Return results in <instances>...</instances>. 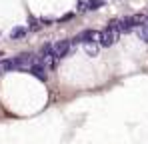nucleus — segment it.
<instances>
[{"label": "nucleus", "mask_w": 148, "mask_h": 144, "mask_svg": "<svg viewBox=\"0 0 148 144\" xmlns=\"http://www.w3.org/2000/svg\"><path fill=\"white\" fill-rule=\"evenodd\" d=\"M118 36H120V32H116V30H112V28H104V30H100L98 32V44L102 48H108V46H114L116 42H118Z\"/></svg>", "instance_id": "f257e3e1"}, {"label": "nucleus", "mask_w": 148, "mask_h": 144, "mask_svg": "<svg viewBox=\"0 0 148 144\" xmlns=\"http://www.w3.org/2000/svg\"><path fill=\"white\" fill-rule=\"evenodd\" d=\"M90 42H98V32L92 28H86L82 32L76 34V38H72V44H90Z\"/></svg>", "instance_id": "f03ea898"}, {"label": "nucleus", "mask_w": 148, "mask_h": 144, "mask_svg": "<svg viewBox=\"0 0 148 144\" xmlns=\"http://www.w3.org/2000/svg\"><path fill=\"white\" fill-rule=\"evenodd\" d=\"M72 40H58L56 44H52V52H54V56L60 60V58H64L68 52H70V48H72Z\"/></svg>", "instance_id": "7ed1b4c3"}, {"label": "nucleus", "mask_w": 148, "mask_h": 144, "mask_svg": "<svg viewBox=\"0 0 148 144\" xmlns=\"http://www.w3.org/2000/svg\"><path fill=\"white\" fill-rule=\"evenodd\" d=\"M104 6V0H78V12H90Z\"/></svg>", "instance_id": "20e7f679"}, {"label": "nucleus", "mask_w": 148, "mask_h": 144, "mask_svg": "<svg viewBox=\"0 0 148 144\" xmlns=\"http://www.w3.org/2000/svg\"><path fill=\"white\" fill-rule=\"evenodd\" d=\"M46 70H48V68H46L44 64H34L28 72H30L32 76H36L38 80H44V82H46V80H48V72Z\"/></svg>", "instance_id": "39448f33"}, {"label": "nucleus", "mask_w": 148, "mask_h": 144, "mask_svg": "<svg viewBox=\"0 0 148 144\" xmlns=\"http://www.w3.org/2000/svg\"><path fill=\"white\" fill-rule=\"evenodd\" d=\"M28 32H30V28H28V26H16V28H12V30H10L8 38H10V40H22Z\"/></svg>", "instance_id": "423d86ee"}, {"label": "nucleus", "mask_w": 148, "mask_h": 144, "mask_svg": "<svg viewBox=\"0 0 148 144\" xmlns=\"http://www.w3.org/2000/svg\"><path fill=\"white\" fill-rule=\"evenodd\" d=\"M98 48H100L98 42H90V44H84V52H86L88 56H96V54H98Z\"/></svg>", "instance_id": "0eeeda50"}, {"label": "nucleus", "mask_w": 148, "mask_h": 144, "mask_svg": "<svg viewBox=\"0 0 148 144\" xmlns=\"http://www.w3.org/2000/svg\"><path fill=\"white\" fill-rule=\"evenodd\" d=\"M44 24H42V18H30V24H28V28H30V32H36V30H40Z\"/></svg>", "instance_id": "6e6552de"}, {"label": "nucleus", "mask_w": 148, "mask_h": 144, "mask_svg": "<svg viewBox=\"0 0 148 144\" xmlns=\"http://www.w3.org/2000/svg\"><path fill=\"white\" fill-rule=\"evenodd\" d=\"M140 36H142V40H144V42H148V22L140 26Z\"/></svg>", "instance_id": "1a4fd4ad"}]
</instances>
